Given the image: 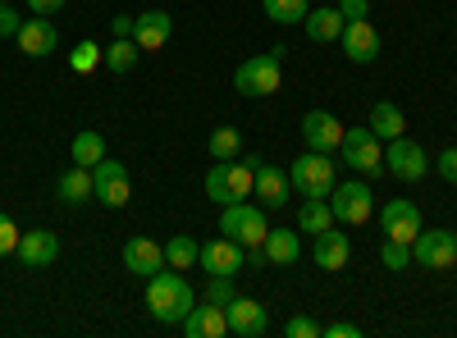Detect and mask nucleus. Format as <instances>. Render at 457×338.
Instances as JSON below:
<instances>
[{
  "mask_svg": "<svg viewBox=\"0 0 457 338\" xmlns=\"http://www.w3.org/2000/svg\"><path fill=\"white\" fill-rule=\"evenodd\" d=\"M146 307L161 325H183V316L197 307L193 284L183 279V270H156L146 279Z\"/></svg>",
  "mask_w": 457,
  "mask_h": 338,
  "instance_id": "obj_1",
  "label": "nucleus"
},
{
  "mask_svg": "<svg viewBox=\"0 0 457 338\" xmlns=\"http://www.w3.org/2000/svg\"><path fill=\"white\" fill-rule=\"evenodd\" d=\"M265 156H238V161H215L206 169V197L220 202V206H234V202H247L252 187H256V165Z\"/></svg>",
  "mask_w": 457,
  "mask_h": 338,
  "instance_id": "obj_2",
  "label": "nucleus"
},
{
  "mask_svg": "<svg viewBox=\"0 0 457 338\" xmlns=\"http://www.w3.org/2000/svg\"><path fill=\"white\" fill-rule=\"evenodd\" d=\"M284 51L288 46H270L265 55H252L234 69V87L243 96H275L284 87Z\"/></svg>",
  "mask_w": 457,
  "mask_h": 338,
  "instance_id": "obj_3",
  "label": "nucleus"
},
{
  "mask_svg": "<svg viewBox=\"0 0 457 338\" xmlns=\"http://www.w3.org/2000/svg\"><path fill=\"white\" fill-rule=\"evenodd\" d=\"M338 156L348 169L366 174V178H379L385 174V146H379V137L366 128H343V146H338Z\"/></svg>",
  "mask_w": 457,
  "mask_h": 338,
  "instance_id": "obj_4",
  "label": "nucleus"
},
{
  "mask_svg": "<svg viewBox=\"0 0 457 338\" xmlns=\"http://www.w3.org/2000/svg\"><path fill=\"white\" fill-rule=\"evenodd\" d=\"M288 183L297 187L302 197H329L334 183H338V169H334V161H329L325 152H307V156L293 161Z\"/></svg>",
  "mask_w": 457,
  "mask_h": 338,
  "instance_id": "obj_5",
  "label": "nucleus"
},
{
  "mask_svg": "<svg viewBox=\"0 0 457 338\" xmlns=\"http://www.w3.org/2000/svg\"><path fill=\"white\" fill-rule=\"evenodd\" d=\"M220 234L243 243V247H261L265 234H270V224H265V210L261 206L234 202V206H224V215H220Z\"/></svg>",
  "mask_w": 457,
  "mask_h": 338,
  "instance_id": "obj_6",
  "label": "nucleus"
},
{
  "mask_svg": "<svg viewBox=\"0 0 457 338\" xmlns=\"http://www.w3.org/2000/svg\"><path fill=\"white\" fill-rule=\"evenodd\" d=\"M338 224H366L375 215V187L353 178V183H334V193L325 197Z\"/></svg>",
  "mask_w": 457,
  "mask_h": 338,
  "instance_id": "obj_7",
  "label": "nucleus"
},
{
  "mask_svg": "<svg viewBox=\"0 0 457 338\" xmlns=\"http://www.w3.org/2000/svg\"><path fill=\"white\" fill-rule=\"evenodd\" d=\"M385 169H389L394 178H403V183H421V178L430 174V156H426L421 142H411V137L403 133V137H394V142L385 146Z\"/></svg>",
  "mask_w": 457,
  "mask_h": 338,
  "instance_id": "obj_8",
  "label": "nucleus"
},
{
  "mask_svg": "<svg viewBox=\"0 0 457 338\" xmlns=\"http://www.w3.org/2000/svg\"><path fill=\"white\" fill-rule=\"evenodd\" d=\"M411 260L421 270H453L457 266V234L448 229H421L411 243Z\"/></svg>",
  "mask_w": 457,
  "mask_h": 338,
  "instance_id": "obj_9",
  "label": "nucleus"
},
{
  "mask_svg": "<svg viewBox=\"0 0 457 338\" xmlns=\"http://www.w3.org/2000/svg\"><path fill=\"white\" fill-rule=\"evenodd\" d=\"M426 224H421V210H416L407 197H394L379 206V234L394 238V243H416V234H421Z\"/></svg>",
  "mask_w": 457,
  "mask_h": 338,
  "instance_id": "obj_10",
  "label": "nucleus"
},
{
  "mask_svg": "<svg viewBox=\"0 0 457 338\" xmlns=\"http://www.w3.org/2000/svg\"><path fill=\"white\" fill-rule=\"evenodd\" d=\"M92 178H96V202L101 206H110V210H120V206H129V165L124 161H101L96 169H92Z\"/></svg>",
  "mask_w": 457,
  "mask_h": 338,
  "instance_id": "obj_11",
  "label": "nucleus"
},
{
  "mask_svg": "<svg viewBox=\"0 0 457 338\" xmlns=\"http://www.w3.org/2000/svg\"><path fill=\"white\" fill-rule=\"evenodd\" d=\"M197 266H202L206 275H238V270L247 266V247L234 243V238H211V243H202Z\"/></svg>",
  "mask_w": 457,
  "mask_h": 338,
  "instance_id": "obj_12",
  "label": "nucleus"
},
{
  "mask_svg": "<svg viewBox=\"0 0 457 338\" xmlns=\"http://www.w3.org/2000/svg\"><path fill=\"white\" fill-rule=\"evenodd\" d=\"M302 142H307V152H338L343 146V124L338 115L329 110H312V115H302Z\"/></svg>",
  "mask_w": 457,
  "mask_h": 338,
  "instance_id": "obj_13",
  "label": "nucleus"
},
{
  "mask_svg": "<svg viewBox=\"0 0 457 338\" xmlns=\"http://www.w3.org/2000/svg\"><path fill=\"white\" fill-rule=\"evenodd\" d=\"M338 46H343V55H348L353 64H375V55H379V32H375L370 19H353V23H343Z\"/></svg>",
  "mask_w": 457,
  "mask_h": 338,
  "instance_id": "obj_14",
  "label": "nucleus"
},
{
  "mask_svg": "<svg viewBox=\"0 0 457 338\" xmlns=\"http://www.w3.org/2000/svg\"><path fill=\"white\" fill-rule=\"evenodd\" d=\"M224 311H228V334H238V338H265V329H270V311L256 297H234Z\"/></svg>",
  "mask_w": 457,
  "mask_h": 338,
  "instance_id": "obj_15",
  "label": "nucleus"
},
{
  "mask_svg": "<svg viewBox=\"0 0 457 338\" xmlns=\"http://www.w3.org/2000/svg\"><path fill=\"white\" fill-rule=\"evenodd\" d=\"M14 42H19L23 55L42 60V55H51V51L60 46V32H55V23H51L46 14H32V19H23V28H19Z\"/></svg>",
  "mask_w": 457,
  "mask_h": 338,
  "instance_id": "obj_16",
  "label": "nucleus"
},
{
  "mask_svg": "<svg viewBox=\"0 0 457 338\" xmlns=\"http://www.w3.org/2000/svg\"><path fill=\"white\" fill-rule=\"evenodd\" d=\"M170 37H174V14H165V10L133 14V42H137L142 51H165Z\"/></svg>",
  "mask_w": 457,
  "mask_h": 338,
  "instance_id": "obj_17",
  "label": "nucleus"
},
{
  "mask_svg": "<svg viewBox=\"0 0 457 338\" xmlns=\"http://www.w3.org/2000/svg\"><path fill=\"white\" fill-rule=\"evenodd\" d=\"M14 256H19V266H28V270H46L51 260L60 256V238L46 234V229H28V234L19 238Z\"/></svg>",
  "mask_w": 457,
  "mask_h": 338,
  "instance_id": "obj_18",
  "label": "nucleus"
},
{
  "mask_svg": "<svg viewBox=\"0 0 457 338\" xmlns=\"http://www.w3.org/2000/svg\"><path fill=\"white\" fill-rule=\"evenodd\" d=\"M288 193H293L288 174H284L279 165H270V161H261V165H256V187H252V197H261L265 210H279V206H288Z\"/></svg>",
  "mask_w": 457,
  "mask_h": 338,
  "instance_id": "obj_19",
  "label": "nucleus"
},
{
  "mask_svg": "<svg viewBox=\"0 0 457 338\" xmlns=\"http://www.w3.org/2000/svg\"><path fill=\"white\" fill-rule=\"evenodd\" d=\"M124 270L151 279L156 270H165V247L156 238H129L124 243Z\"/></svg>",
  "mask_w": 457,
  "mask_h": 338,
  "instance_id": "obj_20",
  "label": "nucleus"
},
{
  "mask_svg": "<svg viewBox=\"0 0 457 338\" xmlns=\"http://www.w3.org/2000/svg\"><path fill=\"white\" fill-rule=\"evenodd\" d=\"M183 334L187 338H224L228 334V311L215 307V302H202L183 316Z\"/></svg>",
  "mask_w": 457,
  "mask_h": 338,
  "instance_id": "obj_21",
  "label": "nucleus"
},
{
  "mask_svg": "<svg viewBox=\"0 0 457 338\" xmlns=\"http://www.w3.org/2000/svg\"><path fill=\"white\" fill-rule=\"evenodd\" d=\"M316 266L320 270H343L353 260V238L348 234H338V224L334 229H325V234H316Z\"/></svg>",
  "mask_w": 457,
  "mask_h": 338,
  "instance_id": "obj_22",
  "label": "nucleus"
},
{
  "mask_svg": "<svg viewBox=\"0 0 457 338\" xmlns=\"http://www.w3.org/2000/svg\"><path fill=\"white\" fill-rule=\"evenodd\" d=\"M302 32H307L316 46L338 42V37H343V14H338V5H320V10H312L307 19H302Z\"/></svg>",
  "mask_w": 457,
  "mask_h": 338,
  "instance_id": "obj_23",
  "label": "nucleus"
},
{
  "mask_svg": "<svg viewBox=\"0 0 457 338\" xmlns=\"http://www.w3.org/2000/svg\"><path fill=\"white\" fill-rule=\"evenodd\" d=\"M55 197H60L64 206H83V202H92V197H96V178H92V169L73 165L69 174H60V183H55Z\"/></svg>",
  "mask_w": 457,
  "mask_h": 338,
  "instance_id": "obj_24",
  "label": "nucleus"
},
{
  "mask_svg": "<svg viewBox=\"0 0 457 338\" xmlns=\"http://www.w3.org/2000/svg\"><path fill=\"white\" fill-rule=\"evenodd\" d=\"M297 256H302L297 229H270L265 234V260H270V266H297Z\"/></svg>",
  "mask_w": 457,
  "mask_h": 338,
  "instance_id": "obj_25",
  "label": "nucleus"
},
{
  "mask_svg": "<svg viewBox=\"0 0 457 338\" xmlns=\"http://www.w3.org/2000/svg\"><path fill=\"white\" fill-rule=\"evenodd\" d=\"M334 210H329V202L325 197H302V210H297V234H325V229H334Z\"/></svg>",
  "mask_w": 457,
  "mask_h": 338,
  "instance_id": "obj_26",
  "label": "nucleus"
},
{
  "mask_svg": "<svg viewBox=\"0 0 457 338\" xmlns=\"http://www.w3.org/2000/svg\"><path fill=\"white\" fill-rule=\"evenodd\" d=\"M137 60H142V46L133 37H114L110 46H101V64L110 73H129V69H137Z\"/></svg>",
  "mask_w": 457,
  "mask_h": 338,
  "instance_id": "obj_27",
  "label": "nucleus"
},
{
  "mask_svg": "<svg viewBox=\"0 0 457 338\" xmlns=\"http://www.w3.org/2000/svg\"><path fill=\"white\" fill-rule=\"evenodd\" d=\"M403 110L394 105V101H375L370 105V133L379 137V142H394V137H403Z\"/></svg>",
  "mask_w": 457,
  "mask_h": 338,
  "instance_id": "obj_28",
  "label": "nucleus"
},
{
  "mask_svg": "<svg viewBox=\"0 0 457 338\" xmlns=\"http://www.w3.org/2000/svg\"><path fill=\"white\" fill-rule=\"evenodd\" d=\"M69 152H73V161H79L83 169H96V165L105 161V137H101L96 128H83L79 137H73Z\"/></svg>",
  "mask_w": 457,
  "mask_h": 338,
  "instance_id": "obj_29",
  "label": "nucleus"
},
{
  "mask_svg": "<svg viewBox=\"0 0 457 338\" xmlns=\"http://www.w3.org/2000/svg\"><path fill=\"white\" fill-rule=\"evenodd\" d=\"M197 256H202V247L187 238V234H174V238L165 243V266H170V270H193Z\"/></svg>",
  "mask_w": 457,
  "mask_h": 338,
  "instance_id": "obj_30",
  "label": "nucleus"
},
{
  "mask_svg": "<svg viewBox=\"0 0 457 338\" xmlns=\"http://www.w3.org/2000/svg\"><path fill=\"white\" fill-rule=\"evenodd\" d=\"M243 156V133L238 128H215L211 133V161H238Z\"/></svg>",
  "mask_w": 457,
  "mask_h": 338,
  "instance_id": "obj_31",
  "label": "nucleus"
},
{
  "mask_svg": "<svg viewBox=\"0 0 457 338\" xmlns=\"http://www.w3.org/2000/svg\"><path fill=\"white\" fill-rule=\"evenodd\" d=\"M261 5H265V14H270L275 23H302L312 14L307 0H261Z\"/></svg>",
  "mask_w": 457,
  "mask_h": 338,
  "instance_id": "obj_32",
  "label": "nucleus"
},
{
  "mask_svg": "<svg viewBox=\"0 0 457 338\" xmlns=\"http://www.w3.org/2000/svg\"><path fill=\"white\" fill-rule=\"evenodd\" d=\"M379 260H385L389 270H407V266H411V243H394V238H385V243H379Z\"/></svg>",
  "mask_w": 457,
  "mask_h": 338,
  "instance_id": "obj_33",
  "label": "nucleus"
},
{
  "mask_svg": "<svg viewBox=\"0 0 457 338\" xmlns=\"http://www.w3.org/2000/svg\"><path fill=\"white\" fill-rule=\"evenodd\" d=\"M238 297V288H234V275H211V284H206V302H215V307H228Z\"/></svg>",
  "mask_w": 457,
  "mask_h": 338,
  "instance_id": "obj_34",
  "label": "nucleus"
},
{
  "mask_svg": "<svg viewBox=\"0 0 457 338\" xmlns=\"http://www.w3.org/2000/svg\"><path fill=\"white\" fill-rule=\"evenodd\" d=\"M69 64L79 69V73H92L101 64V46L96 42H79V46H73V55H69Z\"/></svg>",
  "mask_w": 457,
  "mask_h": 338,
  "instance_id": "obj_35",
  "label": "nucleus"
},
{
  "mask_svg": "<svg viewBox=\"0 0 457 338\" xmlns=\"http://www.w3.org/2000/svg\"><path fill=\"white\" fill-rule=\"evenodd\" d=\"M19 28H23V14L14 10V0H0V42L19 37Z\"/></svg>",
  "mask_w": 457,
  "mask_h": 338,
  "instance_id": "obj_36",
  "label": "nucleus"
},
{
  "mask_svg": "<svg viewBox=\"0 0 457 338\" xmlns=\"http://www.w3.org/2000/svg\"><path fill=\"white\" fill-rule=\"evenodd\" d=\"M430 169H435L444 183H453V187H457V146H444V152L430 161Z\"/></svg>",
  "mask_w": 457,
  "mask_h": 338,
  "instance_id": "obj_37",
  "label": "nucleus"
},
{
  "mask_svg": "<svg viewBox=\"0 0 457 338\" xmlns=\"http://www.w3.org/2000/svg\"><path fill=\"white\" fill-rule=\"evenodd\" d=\"M19 238H23V234H19V224H14L5 210H0V256H10V251L19 247Z\"/></svg>",
  "mask_w": 457,
  "mask_h": 338,
  "instance_id": "obj_38",
  "label": "nucleus"
},
{
  "mask_svg": "<svg viewBox=\"0 0 457 338\" xmlns=\"http://www.w3.org/2000/svg\"><path fill=\"white\" fill-rule=\"evenodd\" d=\"M284 334H288V338H320V325H316L312 316H293V320L284 325Z\"/></svg>",
  "mask_w": 457,
  "mask_h": 338,
  "instance_id": "obj_39",
  "label": "nucleus"
},
{
  "mask_svg": "<svg viewBox=\"0 0 457 338\" xmlns=\"http://www.w3.org/2000/svg\"><path fill=\"white\" fill-rule=\"evenodd\" d=\"M338 14H343V23L366 19V14H370V0H338Z\"/></svg>",
  "mask_w": 457,
  "mask_h": 338,
  "instance_id": "obj_40",
  "label": "nucleus"
},
{
  "mask_svg": "<svg viewBox=\"0 0 457 338\" xmlns=\"http://www.w3.org/2000/svg\"><path fill=\"white\" fill-rule=\"evenodd\" d=\"M320 334H325V338H361V325H348V320H334V325H325Z\"/></svg>",
  "mask_w": 457,
  "mask_h": 338,
  "instance_id": "obj_41",
  "label": "nucleus"
},
{
  "mask_svg": "<svg viewBox=\"0 0 457 338\" xmlns=\"http://www.w3.org/2000/svg\"><path fill=\"white\" fill-rule=\"evenodd\" d=\"M28 10H32V14H46V19H51L55 10H64V0H28Z\"/></svg>",
  "mask_w": 457,
  "mask_h": 338,
  "instance_id": "obj_42",
  "label": "nucleus"
},
{
  "mask_svg": "<svg viewBox=\"0 0 457 338\" xmlns=\"http://www.w3.org/2000/svg\"><path fill=\"white\" fill-rule=\"evenodd\" d=\"M110 32L114 37H133V14H114L110 19Z\"/></svg>",
  "mask_w": 457,
  "mask_h": 338,
  "instance_id": "obj_43",
  "label": "nucleus"
}]
</instances>
